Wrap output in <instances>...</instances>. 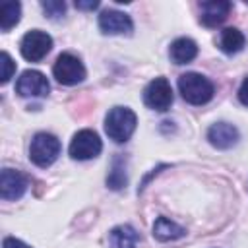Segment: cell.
Listing matches in <instances>:
<instances>
[{"label": "cell", "mask_w": 248, "mask_h": 248, "mask_svg": "<svg viewBox=\"0 0 248 248\" xmlns=\"http://www.w3.org/2000/svg\"><path fill=\"white\" fill-rule=\"evenodd\" d=\"M178 91L182 95V99L190 105H205L213 99L215 87L213 83L196 72H186L178 78Z\"/></svg>", "instance_id": "6da1fadb"}, {"label": "cell", "mask_w": 248, "mask_h": 248, "mask_svg": "<svg viewBox=\"0 0 248 248\" xmlns=\"http://www.w3.org/2000/svg\"><path fill=\"white\" fill-rule=\"evenodd\" d=\"M136 124H138V118H136V112L132 108L114 107L108 110V114L105 118V132L112 141L124 143L136 132Z\"/></svg>", "instance_id": "7a4b0ae2"}, {"label": "cell", "mask_w": 248, "mask_h": 248, "mask_svg": "<svg viewBox=\"0 0 248 248\" xmlns=\"http://www.w3.org/2000/svg\"><path fill=\"white\" fill-rule=\"evenodd\" d=\"M60 140L52 134H46V132H39L33 136L31 140V145H29V159L33 165L41 167V169H46L50 167L58 155H60Z\"/></svg>", "instance_id": "3957f363"}, {"label": "cell", "mask_w": 248, "mask_h": 248, "mask_svg": "<svg viewBox=\"0 0 248 248\" xmlns=\"http://www.w3.org/2000/svg\"><path fill=\"white\" fill-rule=\"evenodd\" d=\"M52 74L56 81L62 85H78L85 79V66L76 54L62 52L52 66Z\"/></svg>", "instance_id": "277c9868"}, {"label": "cell", "mask_w": 248, "mask_h": 248, "mask_svg": "<svg viewBox=\"0 0 248 248\" xmlns=\"http://www.w3.org/2000/svg\"><path fill=\"white\" fill-rule=\"evenodd\" d=\"M52 48V39L48 33L41 31V29H33V31H27L19 43V50H21V56L29 62H39L43 60Z\"/></svg>", "instance_id": "5b68a950"}, {"label": "cell", "mask_w": 248, "mask_h": 248, "mask_svg": "<svg viewBox=\"0 0 248 248\" xmlns=\"http://www.w3.org/2000/svg\"><path fill=\"white\" fill-rule=\"evenodd\" d=\"M101 149H103V143H101V138L97 136V132H93V130H79L72 138L68 153H70L72 159L87 161V159L97 157L101 153Z\"/></svg>", "instance_id": "8992f818"}, {"label": "cell", "mask_w": 248, "mask_h": 248, "mask_svg": "<svg viewBox=\"0 0 248 248\" xmlns=\"http://www.w3.org/2000/svg\"><path fill=\"white\" fill-rule=\"evenodd\" d=\"M143 103L159 112H165L172 105V87L167 78H155L143 89Z\"/></svg>", "instance_id": "52a82bcc"}, {"label": "cell", "mask_w": 248, "mask_h": 248, "mask_svg": "<svg viewBox=\"0 0 248 248\" xmlns=\"http://www.w3.org/2000/svg\"><path fill=\"white\" fill-rule=\"evenodd\" d=\"M16 91L21 97H45L48 95L50 85H48V79L41 72L25 70L16 83Z\"/></svg>", "instance_id": "ba28073f"}, {"label": "cell", "mask_w": 248, "mask_h": 248, "mask_svg": "<svg viewBox=\"0 0 248 248\" xmlns=\"http://www.w3.org/2000/svg\"><path fill=\"white\" fill-rule=\"evenodd\" d=\"M29 186V178L14 169H4L0 174V198L10 202V200H19Z\"/></svg>", "instance_id": "9c48e42d"}, {"label": "cell", "mask_w": 248, "mask_h": 248, "mask_svg": "<svg viewBox=\"0 0 248 248\" xmlns=\"http://www.w3.org/2000/svg\"><path fill=\"white\" fill-rule=\"evenodd\" d=\"M99 29L105 35H124L132 33L134 23L128 14L118 12V10H105L99 16Z\"/></svg>", "instance_id": "30bf717a"}, {"label": "cell", "mask_w": 248, "mask_h": 248, "mask_svg": "<svg viewBox=\"0 0 248 248\" xmlns=\"http://www.w3.org/2000/svg\"><path fill=\"white\" fill-rule=\"evenodd\" d=\"M200 10H202L200 16L202 23L205 27H215L227 19L229 12L232 10V4L229 0H209V2H202Z\"/></svg>", "instance_id": "8fae6325"}, {"label": "cell", "mask_w": 248, "mask_h": 248, "mask_svg": "<svg viewBox=\"0 0 248 248\" xmlns=\"http://www.w3.org/2000/svg\"><path fill=\"white\" fill-rule=\"evenodd\" d=\"M207 140L217 149H229L238 141V130L229 122H215L207 130Z\"/></svg>", "instance_id": "7c38bea8"}, {"label": "cell", "mask_w": 248, "mask_h": 248, "mask_svg": "<svg viewBox=\"0 0 248 248\" xmlns=\"http://www.w3.org/2000/svg\"><path fill=\"white\" fill-rule=\"evenodd\" d=\"M169 54L174 64H188L198 56V45L188 37H178L170 43Z\"/></svg>", "instance_id": "4fadbf2b"}, {"label": "cell", "mask_w": 248, "mask_h": 248, "mask_svg": "<svg viewBox=\"0 0 248 248\" xmlns=\"http://www.w3.org/2000/svg\"><path fill=\"white\" fill-rule=\"evenodd\" d=\"M140 232L132 225H118L108 232V248H136Z\"/></svg>", "instance_id": "5bb4252c"}, {"label": "cell", "mask_w": 248, "mask_h": 248, "mask_svg": "<svg viewBox=\"0 0 248 248\" xmlns=\"http://www.w3.org/2000/svg\"><path fill=\"white\" fill-rule=\"evenodd\" d=\"M186 234V229L176 225L174 221H170L169 217H157L153 223V236L161 242H169V240H178Z\"/></svg>", "instance_id": "9a60e30c"}, {"label": "cell", "mask_w": 248, "mask_h": 248, "mask_svg": "<svg viewBox=\"0 0 248 248\" xmlns=\"http://www.w3.org/2000/svg\"><path fill=\"white\" fill-rule=\"evenodd\" d=\"M221 50L227 54H236L244 46V35L236 27H227L221 31Z\"/></svg>", "instance_id": "2e32d148"}, {"label": "cell", "mask_w": 248, "mask_h": 248, "mask_svg": "<svg viewBox=\"0 0 248 248\" xmlns=\"http://www.w3.org/2000/svg\"><path fill=\"white\" fill-rule=\"evenodd\" d=\"M124 165H126V159H124L122 155H116V157L112 159V167H110V172H108V176H107L108 188H112V190H122V188L126 186L128 178H126V169H124Z\"/></svg>", "instance_id": "e0dca14e"}, {"label": "cell", "mask_w": 248, "mask_h": 248, "mask_svg": "<svg viewBox=\"0 0 248 248\" xmlns=\"http://www.w3.org/2000/svg\"><path fill=\"white\" fill-rule=\"evenodd\" d=\"M19 16H21V4L19 2H4L0 6V27L2 31H10L14 25H17L19 21Z\"/></svg>", "instance_id": "ac0fdd59"}, {"label": "cell", "mask_w": 248, "mask_h": 248, "mask_svg": "<svg viewBox=\"0 0 248 248\" xmlns=\"http://www.w3.org/2000/svg\"><path fill=\"white\" fill-rule=\"evenodd\" d=\"M41 8L45 10L46 17H50V19H58V17H62L64 12H66V4L60 2V0H46V2H41Z\"/></svg>", "instance_id": "d6986e66"}, {"label": "cell", "mask_w": 248, "mask_h": 248, "mask_svg": "<svg viewBox=\"0 0 248 248\" xmlns=\"http://www.w3.org/2000/svg\"><path fill=\"white\" fill-rule=\"evenodd\" d=\"M0 66H2V74H0V81L2 83H8L10 81V78L14 76V72H16V62L12 60V56L4 50L2 54H0Z\"/></svg>", "instance_id": "ffe728a7"}, {"label": "cell", "mask_w": 248, "mask_h": 248, "mask_svg": "<svg viewBox=\"0 0 248 248\" xmlns=\"http://www.w3.org/2000/svg\"><path fill=\"white\" fill-rule=\"evenodd\" d=\"M2 248H31V246H27L25 242H21L19 238L6 236V238H4V242H2Z\"/></svg>", "instance_id": "44dd1931"}, {"label": "cell", "mask_w": 248, "mask_h": 248, "mask_svg": "<svg viewBox=\"0 0 248 248\" xmlns=\"http://www.w3.org/2000/svg\"><path fill=\"white\" fill-rule=\"evenodd\" d=\"M238 99L244 107H248V78H244V81L240 83V89H238Z\"/></svg>", "instance_id": "7402d4cb"}, {"label": "cell", "mask_w": 248, "mask_h": 248, "mask_svg": "<svg viewBox=\"0 0 248 248\" xmlns=\"http://www.w3.org/2000/svg\"><path fill=\"white\" fill-rule=\"evenodd\" d=\"M76 8L78 10H95V8H99V2L97 0H89V2H76Z\"/></svg>", "instance_id": "603a6c76"}]
</instances>
